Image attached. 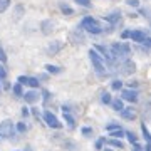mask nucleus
I'll list each match as a JSON object with an SVG mask.
<instances>
[{
    "label": "nucleus",
    "mask_w": 151,
    "mask_h": 151,
    "mask_svg": "<svg viewBox=\"0 0 151 151\" xmlns=\"http://www.w3.org/2000/svg\"><path fill=\"white\" fill-rule=\"evenodd\" d=\"M10 91H12V94H14V97H15V99H20L22 94H24V86H22V84H19V82H15V84H12Z\"/></svg>",
    "instance_id": "18"
},
{
    "label": "nucleus",
    "mask_w": 151,
    "mask_h": 151,
    "mask_svg": "<svg viewBox=\"0 0 151 151\" xmlns=\"http://www.w3.org/2000/svg\"><path fill=\"white\" fill-rule=\"evenodd\" d=\"M54 27H55V24H54V20H50V19H45V20L40 22V32H42L44 35H50V34L54 32Z\"/></svg>",
    "instance_id": "15"
},
{
    "label": "nucleus",
    "mask_w": 151,
    "mask_h": 151,
    "mask_svg": "<svg viewBox=\"0 0 151 151\" xmlns=\"http://www.w3.org/2000/svg\"><path fill=\"white\" fill-rule=\"evenodd\" d=\"M30 114H32L35 119H40V111H39L37 108H32V109H30Z\"/></svg>",
    "instance_id": "43"
},
{
    "label": "nucleus",
    "mask_w": 151,
    "mask_h": 151,
    "mask_svg": "<svg viewBox=\"0 0 151 151\" xmlns=\"http://www.w3.org/2000/svg\"><path fill=\"white\" fill-rule=\"evenodd\" d=\"M59 10H60V14L62 15H65V17H70V15H74V9L70 7V4H67V2H59Z\"/></svg>",
    "instance_id": "16"
},
{
    "label": "nucleus",
    "mask_w": 151,
    "mask_h": 151,
    "mask_svg": "<svg viewBox=\"0 0 151 151\" xmlns=\"http://www.w3.org/2000/svg\"><path fill=\"white\" fill-rule=\"evenodd\" d=\"M62 146H64V150H65V151H77V150H79V146L76 145L72 139H64Z\"/></svg>",
    "instance_id": "26"
},
{
    "label": "nucleus",
    "mask_w": 151,
    "mask_h": 151,
    "mask_svg": "<svg viewBox=\"0 0 151 151\" xmlns=\"http://www.w3.org/2000/svg\"><path fill=\"white\" fill-rule=\"evenodd\" d=\"M15 151H20V150H15Z\"/></svg>",
    "instance_id": "51"
},
{
    "label": "nucleus",
    "mask_w": 151,
    "mask_h": 151,
    "mask_svg": "<svg viewBox=\"0 0 151 151\" xmlns=\"http://www.w3.org/2000/svg\"><path fill=\"white\" fill-rule=\"evenodd\" d=\"M148 37H150V34H148L146 29H131V32H129V39L133 42H136L138 45L143 44Z\"/></svg>",
    "instance_id": "8"
},
{
    "label": "nucleus",
    "mask_w": 151,
    "mask_h": 151,
    "mask_svg": "<svg viewBox=\"0 0 151 151\" xmlns=\"http://www.w3.org/2000/svg\"><path fill=\"white\" fill-rule=\"evenodd\" d=\"M131 45L129 44H126L124 40H121V42H113L111 44V49H109V52H111V55L113 57H116V59H123V57H128V55L131 54Z\"/></svg>",
    "instance_id": "3"
},
{
    "label": "nucleus",
    "mask_w": 151,
    "mask_h": 151,
    "mask_svg": "<svg viewBox=\"0 0 151 151\" xmlns=\"http://www.w3.org/2000/svg\"><path fill=\"white\" fill-rule=\"evenodd\" d=\"M5 62H7V54L2 47V44H0V64H5Z\"/></svg>",
    "instance_id": "41"
},
{
    "label": "nucleus",
    "mask_w": 151,
    "mask_h": 151,
    "mask_svg": "<svg viewBox=\"0 0 151 151\" xmlns=\"http://www.w3.org/2000/svg\"><path fill=\"white\" fill-rule=\"evenodd\" d=\"M62 118H64L67 128L74 129V128H76V118H74V114H72V111H70V108L67 106V104L62 106Z\"/></svg>",
    "instance_id": "11"
},
{
    "label": "nucleus",
    "mask_w": 151,
    "mask_h": 151,
    "mask_svg": "<svg viewBox=\"0 0 151 151\" xmlns=\"http://www.w3.org/2000/svg\"><path fill=\"white\" fill-rule=\"evenodd\" d=\"M121 99H123L124 103H131V104H136L139 101V92L136 91V89H129V87H126V89H121Z\"/></svg>",
    "instance_id": "7"
},
{
    "label": "nucleus",
    "mask_w": 151,
    "mask_h": 151,
    "mask_svg": "<svg viewBox=\"0 0 151 151\" xmlns=\"http://www.w3.org/2000/svg\"><path fill=\"white\" fill-rule=\"evenodd\" d=\"M12 119H4L0 123V139H14L15 138V126Z\"/></svg>",
    "instance_id": "5"
},
{
    "label": "nucleus",
    "mask_w": 151,
    "mask_h": 151,
    "mask_svg": "<svg viewBox=\"0 0 151 151\" xmlns=\"http://www.w3.org/2000/svg\"><path fill=\"white\" fill-rule=\"evenodd\" d=\"M119 114H121V118H123L124 121H134V119L138 118V111H136V108H133V106H129V108L124 106V108L119 111Z\"/></svg>",
    "instance_id": "12"
},
{
    "label": "nucleus",
    "mask_w": 151,
    "mask_h": 151,
    "mask_svg": "<svg viewBox=\"0 0 151 151\" xmlns=\"http://www.w3.org/2000/svg\"><path fill=\"white\" fill-rule=\"evenodd\" d=\"M129 32H131V29H124V30H121V34H119L121 40H129Z\"/></svg>",
    "instance_id": "38"
},
{
    "label": "nucleus",
    "mask_w": 151,
    "mask_h": 151,
    "mask_svg": "<svg viewBox=\"0 0 151 151\" xmlns=\"http://www.w3.org/2000/svg\"><path fill=\"white\" fill-rule=\"evenodd\" d=\"M14 126H15V133L17 134H25V133L29 131V126L24 123V121H19V123L14 124Z\"/></svg>",
    "instance_id": "25"
},
{
    "label": "nucleus",
    "mask_w": 151,
    "mask_h": 151,
    "mask_svg": "<svg viewBox=\"0 0 151 151\" xmlns=\"http://www.w3.org/2000/svg\"><path fill=\"white\" fill-rule=\"evenodd\" d=\"M7 76H9L7 74V69L5 67H2V69H0V79H7Z\"/></svg>",
    "instance_id": "45"
},
{
    "label": "nucleus",
    "mask_w": 151,
    "mask_h": 151,
    "mask_svg": "<svg viewBox=\"0 0 151 151\" xmlns=\"http://www.w3.org/2000/svg\"><path fill=\"white\" fill-rule=\"evenodd\" d=\"M109 138H118V139H123L124 138V129L123 128H119V129H114L109 133Z\"/></svg>",
    "instance_id": "31"
},
{
    "label": "nucleus",
    "mask_w": 151,
    "mask_h": 151,
    "mask_svg": "<svg viewBox=\"0 0 151 151\" xmlns=\"http://www.w3.org/2000/svg\"><path fill=\"white\" fill-rule=\"evenodd\" d=\"M136 15H141V17H145L146 20H148V19H150V9H148V7H138V9H136Z\"/></svg>",
    "instance_id": "30"
},
{
    "label": "nucleus",
    "mask_w": 151,
    "mask_h": 151,
    "mask_svg": "<svg viewBox=\"0 0 151 151\" xmlns=\"http://www.w3.org/2000/svg\"><path fill=\"white\" fill-rule=\"evenodd\" d=\"M103 27L104 25L101 24V20H97L92 15H84L79 22V29L91 35H103Z\"/></svg>",
    "instance_id": "1"
},
{
    "label": "nucleus",
    "mask_w": 151,
    "mask_h": 151,
    "mask_svg": "<svg viewBox=\"0 0 151 151\" xmlns=\"http://www.w3.org/2000/svg\"><path fill=\"white\" fill-rule=\"evenodd\" d=\"M104 145H106V138H103V136H101V138H97V139L94 141V148H96L97 151H101V150H103Z\"/></svg>",
    "instance_id": "32"
},
{
    "label": "nucleus",
    "mask_w": 151,
    "mask_h": 151,
    "mask_svg": "<svg viewBox=\"0 0 151 151\" xmlns=\"http://www.w3.org/2000/svg\"><path fill=\"white\" fill-rule=\"evenodd\" d=\"M118 70L124 76H133L136 72V64L131 59H128V57L126 59L123 57V60H119V64H118Z\"/></svg>",
    "instance_id": "6"
},
{
    "label": "nucleus",
    "mask_w": 151,
    "mask_h": 151,
    "mask_svg": "<svg viewBox=\"0 0 151 151\" xmlns=\"http://www.w3.org/2000/svg\"><path fill=\"white\" fill-rule=\"evenodd\" d=\"M20 114H22V118H29V116H30V109H29V106H24V108L20 109Z\"/></svg>",
    "instance_id": "42"
},
{
    "label": "nucleus",
    "mask_w": 151,
    "mask_h": 151,
    "mask_svg": "<svg viewBox=\"0 0 151 151\" xmlns=\"http://www.w3.org/2000/svg\"><path fill=\"white\" fill-rule=\"evenodd\" d=\"M69 39H70V42L76 44V45H79V44H84V42H86V35H84V32H81V29H79V27L69 34Z\"/></svg>",
    "instance_id": "13"
},
{
    "label": "nucleus",
    "mask_w": 151,
    "mask_h": 151,
    "mask_svg": "<svg viewBox=\"0 0 151 151\" xmlns=\"http://www.w3.org/2000/svg\"><path fill=\"white\" fill-rule=\"evenodd\" d=\"M17 82H19V84H22V86H25V82H27V76H19V77H17Z\"/></svg>",
    "instance_id": "44"
},
{
    "label": "nucleus",
    "mask_w": 151,
    "mask_h": 151,
    "mask_svg": "<svg viewBox=\"0 0 151 151\" xmlns=\"http://www.w3.org/2000/svg\"><path fill=\"white\" fill-rule=\"evenodd\" d=\"M24 14H25V7L22 5V4H17L15 7H14V19H22L24 17Z\"/></svg>",
    "instance_id": "23"
},
{
    "label": "nucleus",
    "mask_w": 151,
    "mask_h": 151,
    "mask_svg": "<svg viewBox=\"0 0 151 151\" xmlns=\"http://www.w3.org/2000/svg\"><path fill=\"white\" fill-rule=\"evenodd\" d=\"M40 116H42V121L45 124H47V128H50V129L54 131H60L62 128H64V124L59 121V118H57V114H54L52 111H42L40 113Z\"/></svg>",
    "instance_id": "4"
},
{
    "label": "nucleus",
    "mask_w": 151,
    "mask_h": 151,
    "mask_svg": "<svg viewBox=\"0 0 151 151\" xmlns=\"http://www.w3.org/2000/svg\"><path fill=\"white\" fill-rule=\"evenodd\" d=\"M25 86L30 87V89H39V87H40V81H39V77H29L27 76V82H25Z\"/></svg>",
    "instance_id": "24"
},
{
    "label": "nucleus",
    "mask_w": 151,
    "mask_h": 151,
    "mask_svg": "<svg viewBox=\"0 0 151 151\" xmlns=\"http://www.w3.org/2000/svg\"><path fill=\"white\" fill-rule=\"evenodd\" d=\"M0 91H2V89H0Z\"/></svg>",
    "instance_id": "52"
},
{
    "label": "nucleus",
    "mask_w": 151,
    "mask_h": 151,
    "mask_svg": "<svg viewBox=\"0 0 151 151\" xmlns=\"http://www.w3.org/2000/svg\"><path fill=\"white\" fill-rule=\"evenodd\" d=\"M101 151H114V150H113V148H111V146H108V148H103V150H101Z\"/></svg>",
    "instance_id": "48"
},
{
    "label": "nucleus",
    "mask_w": 151,
    "mask_h": 151,
    "mask_svg": "<svg viewBox=\"0 0 151 151\" xmlns=\"http://www.w3.org/2000/svg\"><path fill=\"white\" fill-rule=\"evenodd\" d=\"M108 25H113V27H116L119 22L123 20V12L121 10H113V12H109V14H106L103 19Z\"/></svg>",
    "instance_id": "10"
},
{
    "label": "nucleus",
    "mask_w": 151,
    "mask_h": 151,
    "mask_svg": "<svg viewBox=\"0 0 151 151\" xmlns=\"http://www.w3.org/2000/svg\"><path fill=\"white\" fill-rule=\"evenodd\" d=\"M62 47H64V42H62V40H52V42L47 45L45 52H47L49 55H55L62 50Z\"/></svg>",
    "instance_id": "14"
},
{
    "label": "nucleus",
    "mask_w": 151,
    "mask_h": 151,
    "mask_svg": "<svg viewBox=\"0 0 151 151\" xmlns=\"http://www.w3.org/2000/svg\"><path fill=\"white\" fill-rule=\"evenodd\" d=\"M99 101H101V104H104V106H109L111 101H113L111 92H109V91H103V92H101V96H99Z\"/></svg>",
    "instance_id": "22"
},
{
    "label": "nucleus",
    "mask_w": 151,
    "mask_h": 151,
    "mask_svg": "<svg viewBox=\"0 0 151 151\" xmlns=\"http://www.w3.org/2000/svg\"><path fill=\"white\" fill-rule=\"evenodd\" d=\"M79 7H84V9H91L92 7V0H74Z\"/></svg>",
    "instance_id": "35"
},
{
    "label": "nucleus",
    "mask_w": 151,
    "mask_h": 151,
    "mask_svg": "<svg viewBox=\"0 0 151 151\" xmlns=\"http://www.w3.org/2000/svg\"><path fill=\"white\" fill-rule=\"evenodd\" d=\"M0 82H2V79H0ZM0 89H2V87H0Z\"/></svg>",
    "instance_id": "50"
},
{
    "label": "nucleus",
    "mask_w": 151,
    "mask_h": 151,
    "mask_svg": "<svg viewBox=\"0 0 151 151\" xmlns=\"http://www.w3.org/2000/svg\"><path fill=\"white\" fill-rule=\"evenodd\" d=\"M141 136L146 143H151V134H150V129H148V124L145 121H141Z\"/></svg>",
    "instance_id": "21"
},
{
    "label": "nucleus",
    "mask_w": 151,
    "mask_h": 151,
    "mask_svg": "<svg viewBox=\"0 0 151 151\" xmlns=\"http://www.w3.org/2000/svg\"><path fill=\"white\" fill-rule=\"evenodd\" d=\"M124 138L128 139V143H129V145H134V143H138V139H139V138H138V134H136V133H133V131H124Z\"/></svg>",
    "instance_id": "27"
},
{
    "label": "nucleus",
    "mask_w": 151,
    "mask_h": 151,
    "mask_svg": "<svg viewBox=\"0 0 151 151\" xmlns=\"http://www.w3.org/2000/svg\"><path fill=\"white\" fill-rule=\"evenodd\" d=\"M143 151H151V145H150V143H146V145L143 146Z\"/></svg>",
    "instance_id": "46"
},
{
    "label": "nucleus",
    "mask_w": 151,
    "mask_h": 151,
    "mask_svg": "<svg viewBox=\"0 0 151 151\" xmlns=\"http://www.w3.org/2000/svg\"><path fill=\"white\" fill-rule=\"evenodd\" d=\"M45 72L47 74H52V76H57L62 72V67H59V65H55V64H45Z\"/></svg>",
    "instance_id": "20"
},
{
    "label": "nucleus",
    "mask_w": 151,
    "mask_h": 151,
    "mask_svg": "<svg viewBox=\"0 0 151 151\" xmlns=\"http://www.w3.org/2000/svg\"><path fill=\"white\" fill-rule=\"evenodd\" d=\"M87 57H89V60H91L92 69H94V72H96L97 77H101V79H103V77H106V76H108V65H106L104 59L97 54L94 49H91V50L87 52Z\"/></svg>",
    "instance_id": "2"
},
{
    "label": "nucleus",
    "mask_w": 151,
    "mask_h": 151,
    "mask_svg": "<svg viewBox=\"0 0 151 151\" xmlns=\"http://www.w3.org/2000/svg\"><path fill=\"white\" fill-rule=\"evenodd\" d=\"M22 99L25 101V104L34 106V104H37L40 101V92H39V89H29L27 92L22 94Z\"/></svg>",
    "instance_id": "9"
},
{
    "label": "nucleus",
    "mask_w": 151,
    "mask_h": 151,
    "mask_svg": "<svg viewBox=\"0 0 151 151\" xmlns=\"http://www.w3.org/2000/svg\"><path fill=\"white\" fill-rule=\"evenodd\" d=\"M10 4H12V0H0V14H4V12L9 10Z\"/></svg>",
    "instance_id": "34"
},
{
    "label": "nucleus",
    "mask_w": 151,
    "mask_h": 151,
    "mask_svg": "<svg viewBox=\"0 0 151 151\" xmlns=\"http://www.w3.org/2000/svg\"><path fill=\"white\" fill-rule=\"evenodd\" d=\"M119 128H123V126H121L119 123H114V121H111V123H108V124H106V128H104V129L108 131V133H111V131L119 129Z\"/></svg>",
    "instance_id": "33"
},
{
    "label": "nucleus",
    "mask_w": 151,
    "mask_h": 151,
    "mask_svg": "<svg viewBox=\"0 0 151 151\" xmlns=\"http://www.w3.org/2000/svg\"><path fill=\"white\" fill-rule=\"evenodd\" d=\"M106 143L113 150H124V141L118 139V138H109V139H106Z\"/></svg>",
    "instance_id": "17"
},
{
    "label": "nucleus",
    "mask_w": 151,
    "mask_h": 151,
    "mask_svg": "<svg viewBox=\"0 0 151 151\" xmlns=\"http://www.w3.org/2000/svg\"><path fill=\"white\" fill-rule=\"evenodd\" d=\"M124 87V82L121 81V79H114V81H111V91H121Z\"/></svg>",
    "instance_id": "29"
},
{
    "label": "nucleus",
    "mask_w": 151,
    "mask_h": 151,
    "mask_svg": "<svg viewBox=\"0 0 151 151\" xmlns=\"http://www.w3.org/2000/svg\"><path fill=\"white\" fill-rule=\"evenodd\" d=\"M139 86H141V82L139 81H136V79H133V81H129L128 84H126V87H129V89H139Z\"/></svg>",
    "instance_id": "37"
},
{
    "label": "nucleus",
    "mask_w": 151,
    "mask_h": 151,
    "mask_svg": "<svg viewBox=\"0 0 151 151\" xmlns=\"http://www.w3.org/2000/svg\"><path fill=\"white\" fill-rule=\"evenodd\" d=\"M92 133H94V131H92L91 126H82V128H81V134L84 136V138H89V136H92Z\"/></svg>",
    "instance_id": "36"
},
{
    "label": "nucleus",
    "mask_w": 151,
    "mask_h": 151,
    "mask_svg": "<svg viewBox=\"0 0 151 151\" xmlns=\"http://www.w3.org/2000/svg\"><path fill=\"white\" fill-rule=\"evenodd\" d=\"M40 99H42V103H44V104L50 103V99H52V94H50V91L44 87V89H42V92H40Z\"/></svg>",
    "instance_id": "28"
},
{
    "label": "nucleus",
    "mask_w": 151,
    "mask_h": 151,
    "mask_svg": "<svg viewBox=\"0 0 151 151\" xmlns=\"http://www.w3.org/2000/svg\"><path fill=\"white\" fill-rule=\"evenodd\" d=\"M126 5L133 7V9H138V7L141 5V2H139V0H126Z\"/></svg>",
    "instance_id": "40"
},
{
    "label": "nucleus",
    "mask_w": 151,
    "mask_h": 151,
    "mask_svg": "<svg viewBox=\"0 0 151 151\" xmlns=\"http://www.w3.org/2000/svg\"><path fill=\"white\" fill-rule=\"evenodd\" d=\"M109 106H111L116 113H119V111L124 108V101L121 99V97H113V101H111V104H109Z\"/></svg>",
    "instance_id": "19"
},
{
    "label": "nucleus",
    "mask_w": 151,
    "mask_h": 151,
    "mask_svg": "<svg viewBox=\"0 0 151 151\" xmlns=\"http://www.w3.org/2000/svg\"><path fill=\"white\" fill-rule=\"evenodd\" d=\"M47 79H49V76H45V74H44V76H40V77H39V81H47Z\"/></svg>",
    "instance_id": "47"
},
{
    "label": "nucleus",
    "mask_w": 151,
    "mask_h": 151,
    "mask_svg": "<svg viewBox=\"0 0 151 151\" xmlns=\"http://www.w3.org/2000/svg\"><path fill=\"white\" fill-rule=\"evenodd\" d=\"M0 87H2V91H10L12 84L7 81V79H2V82H0Z\"/></svg>",
    "instance_id": "39"
},
{
    "label": "nucleus",
    "mask_w": 151,
    "mask_h": 151,
    "mask_svg": "<svg viewBox=\"0 0 151 151\" xmlns=\"http://www.w3.org/2000/svg\"><path fill=\"white\" fill-rule=\"evenodd\" d=\"M2 67H4V64H0V69H2Z\"/></svg>",
    "instance_id": "49"
}]
</instances>
